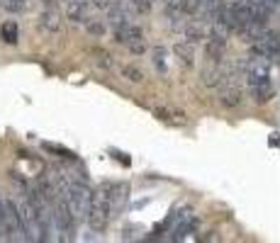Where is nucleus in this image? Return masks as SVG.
Returning <instances> with one entry per match:
<instances>
[{"label": "nucleus", "instance_id": "nucleus-13", "mask_svg": "<svg viewBox=\"0 0 280 243\" xmlns=\"http://www.w3.org/2000/svg\"><path fill=\"white\" fill-rule=\"evenodd\" d=\"M44 149L52 151V153H58V156H61V158H66V161H74V158H76L74 151L64 149V146H56V144H44Z\"/></svg>", "mask_w": 280, "mask_h": 243}, {"label": "nucleus", "instance_id": "nucleus-17", "mask_svg": "<svg viewBox=\"0 0 280 243\" xmlns=\"http://www.w3.org/2000/svg\"><path fill=\"white\" fill-rule=\"evenodd\" d=\"M0 239H2V197H0Z\"/></svg>", "mask_w": 280, "mask_h": 243}, {"label": "nucleus", "instance_id": "nucleus-8", "mask_svg": "<svg viewBox=\"0 0 280 243\" xmlns=\"http://www.w3.org/2000/svg\"><path fill=\"white\" fill-rule=\"evenodd\" d=\"M154 114L161 119V122H166V124H173V127H183L188 119L183 112H178V110H170V107H154Z\"/></svg>", "mask_w": 280, "mask_h": 243}, {"label": "nucleus", "instance_id": "nucleus-1", "mask_svg": "<svg viewBox=\"0 0 280 243\" xmlns=\"http://www.w3.org/2000/svg\"><path fill=\"white\" fill-rule=\"evenodd\" d=\"M130 197V185L127 183H105L93 192V200L88 207L86 222L93 231H102L112 219L122 212Z\"/></svg>", "mask_w": 280, "mask_h": 243}, {"label": "nucleus", "instance_id": "nucleus-5", "mask_svg": "<svg viewBox=\"0 0 280 243\" xmlns=\"http://www.w3.org/2000/svg\"><path fill=\"white\" fill-rule=\"evenodd\" d=\"M224 71H226V63L224 61H214V58H207L205 61V68H202V83L210 85V88H217L222 83Z\"/></svg>", "mask_w": 280, "mask_h": 243}, {"label": "nucleus", "instance_id": "nucleus-11", "mask_svg": "<svg viewBox=\"0 0 280 243\" xmlns=\"http://www.w3.org/2000/svg\"><path fill=\"white\" fill-rule=\"evenodd\" d=\"M0 39H2L5 44H18V39H20L18 22H12V19L2 22V27H0Z\"/></svg>", "mask_w": 280, "mask_h": 243}, {"label": "nucleus", "instance_id": "nucleus-9", "mask_svg": "<svg viewBox=\"0 0 280 243\" xmlns=\"http://www.w3.org/2000/svg\"><path fill=\"white\" fill-rule=\"evenodd\" d=\"M195 229H198V219L188 212V217H183V219H180V224L173 229V236H170V239H173V241H183V239H188Z\"/></svg>", "mask_w": 280, "mask_h": 243}, {"label": "nucleus", "instance_id": "nucleus-15", "mask_svg": "<svg viewBox=\"0 0 280 243\" xmlns=\"http://www.w3.org/2000/svg\"><path fill=\"white\" fill-rule=\"evenodd\" d=\"M130 2L134 5V10H136V12H142V15L151 10V0H130Z\"/></svg>", "mask_w": 280, "mask_h": 243}, {"label": "nucleus", "instance_id": "nucleus-7", "mask_svg": "<svg viewBox=\"0 0 280 243\" xmlns=\"http://www.w3.org/2000/svg\"><path fill=\"white\" fill-rule=\"evenodd\" d=\"M66 12H68V19H74V22H86L88 12H90V0H68Z\"/></svg>", "mask_w": 280, "mask_h": 243}, {"label": "nucleus", "instance_id": "nucleus-4", "mask_svg": "<svg viewBox=\"0 0 280 243\" xmlns=\"http://www.w3.org/2000/svg\"><path fill=\"white\" fill-rule=\"evenodd\" d=\"M246 85H248V90H251L254 100L258 105L273 100V95H276V80H273V75H266V78H246Z\"/></svg>", "mask_w": 280, "mask_h": 243}, {"label": "nucleus", "instance_id": "nucleus-14", "mask_svg": "<svg viewBox=\"0 0 280 243\" xmlns=\"http://www.w3.org/2000/svg\"><path fill=\"white\" fill-rule=\"evenodd\" d=\"M122 75L132 80V83H142L144 80V73L139 71V68H134V66H127V68H122Z\"/></svg>", "mask_w": 280, "mask_h": 243}, {"label": "nucleus", "instance_id": "nucleus-10", "mask_svg": "<svg viewBox=\"0 0 280 243\" xmlns=\"http://www.w3.org/2000/svg\"><path fill=\"white\" fill-rule=\"evenodd\" d=\"M173 54L178 56V61H180V66H192L195 63V49H192V44L190 41H178L176 46H173Z\"/></svg>", "mask_w": 280, "mask_h": 243}, {"label": "nucleus", "instance_id": "nucleus-12", "mask_svg": "<svg viewBox=\"0 0 280 243\" xmlns=\"http://www.w3.org/2000/svg\"><path fill=\"white\" fill-rule=\"evenodd\" d=\"M0 5H2L8 12H12V15L27 10V0H0Z\"/></svg>", "mask_w": 280, "mask_h": 243}, {"label": "nucleus", "instance_id": "nucleus-2", "mask_svg": "<svg viewBox=\"0 0 280 243\" xmlns=\"http://www.w3.org/2000/svg\"><path fill=\"white\" fill-rule=\"evenodd\" d=\"M2 236L8 241H27L20 209L12 200H2Z\"/></svg>", "mask_w": 280, "mask_h": 243}, {"label": "nucleus", "instance_id": "nucleus-6", "mask_svg": "<svg viewBox=\"0 0 280 243\" xmlns=\"http://www.w3.org/2000/svg\"><path fill=\"white\" fill-rule=\"evenodd\" d=\"M39 27H42L44 32H52V34L61 32V15H58V10H56L54 5L46 7V10L39 15Z\"/></svg>", "mask_w": 280, "mask_h": 243}, {"label": "nucleus", "instance_id": "nucleus-16", "mask_svg": "<svg viewBox=\"0 0 280 243\" xmlns=\"http://www.w3.org/2000/svg\"><path fill=\"white\" fill-rule=\"evenodd\" d=\"M261 5H266V7H270V10H278V0H258Z\"/></svg>", "mask_w": 280, "mask_h": 243}, {"label": "nucleus", "instance_id": "nucleus-3", "mask_svg": "<svg viewBox=\"0 0 280 243\" xmlns=\"http://www.w3.org/2000/svg\"><path fill=\"white\" fill-rule=\"evenodd\" d=\"M112 29H114L117 41L124 44L132 54H144V49H146V46H144V32H142L136 24H132L130 19H122V22L112 24Z\"/></svg>", "mask_w": 280, "mask_h": 243}]
</instances>
